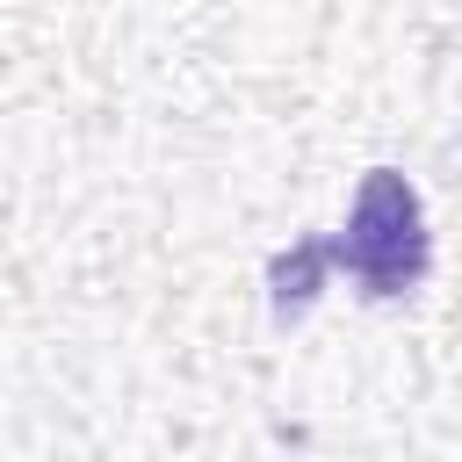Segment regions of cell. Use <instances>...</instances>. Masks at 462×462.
<instances>
[{
	"instance_id": "1",
	"label": "cell",
	"mask_w": 462,
	"mask_h": 462,
	"mask_svg": "<svg viewBox=\"0 0 462 462\" xmlns=\"http://www.w3.org/2000/svg\"><path fill=\"white\" fill-rule=\"evenodd\" d=\"M339 253H346V267H354V282H361L368 296H397V289L419 282L426 238H419V202H411V188H404L397 173H375V180L361 188L354 231H346Z\"/></svg>"
}]
</instances>
